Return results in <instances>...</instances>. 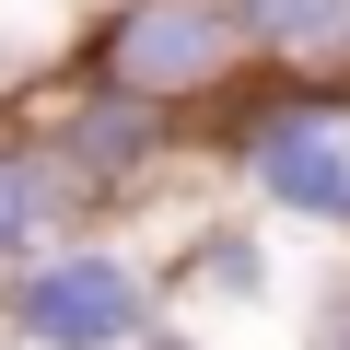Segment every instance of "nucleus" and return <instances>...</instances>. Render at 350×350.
<instances>
[{
  "instance_id": "1",
  "label": "nucleus",
  "mask_w": 350,
  "mask_h": 350,
  "mask_svg": "<svg viewBox=\"0 0 350 350\" xmlns=\"http://www.w3.org/2000/svg\"><path fill=\"white\" fill-rule=\"evenodd\" d=\"M222 152L269 211H292L315 234H350V94L338 82H280V94L234 105Z\"/></svg>"
},
{
  "instance_id": "2",
  "label": "nucleus",
  "mask_w": 350,
  "mask_h": 350,
  "mask_svg": "<svg viewBox=\"0 0 350 350\" xmlns=\"http://www.w3.org/2000/svg\"><path fill=\"white\" fill-rule=\"evenodd\" d=\"M152 315H163V292L117 245H59V257H36L12 292H0V327H12L24 350H140Z\"/></svg>"
},
{
  "instance_id": "3",
  "label": "nucleus",
  "mask_w": 350,
  "mask_h": 350,
  "mask_svg": "<svg viewBox=\"0 0 350 350\" xmlns=\"http://www.w3.org/2000/svg\"><path fill=\"white\" fill-rule=\"evenodd\" d=\"M245 70V36L222 0H117L94 24V82L152 94V105H199Z\"/></svg>"
},
{
  "instance_id": "4",
  "label": "nucleus",
  "mask_w": 350,
  "mask_h": 350,
  "mask_svg": "<svg viewBox=\"0 0 350 350\" xmlns=\"http://www.w3.org/2000/svg\"><path fill=\"white\" fill-rule=\"evenodd\" d=\"M36 140L82 175V199H105V187H152V175L175 163V105L117 94V82H82V94H59V105H47V129H36Z\"/></svg>"
},
{
  "instance_id": "5",
  "label": "nucleus",
  "mask_w": 350,
  "mask_h": 350,
  "mask_svg": "<svg viewBox=\"0 0 350 350\" xmlns=\"http://www.w3.org/2000/svg\"><path fill=\"white\" fill-rule=\"evenodd\" d=\"M82 222H94V199H82V175L47 152V140H0V292H12L36 257H59V245H82Z\"/></svg>"
},
{
  "instance_id": "6",
  "label": "nucleus",
  "mask_w": 350,
  "mask_h": 350,
  "mask_svg": "<svg viewBox=\"0 0 350 350\" xmlns=\"http://www.w3.org/2000/svg\"><path fill=\"white\" fill-rule=\"evenodd\" d=\"M222 12H234L245 59H269L292 82H315V70L350 59V0H222Z\"/></svg>"
},
{
  "instance_id": "7",
  "label": "nucleus",
  "mask_w": 350,
  "mask_h": 350,
  "mask_svg": "<svg viewBox=\"0 0 350 350\" xmlns=\"http://www.w3.org/2000/svg\"><path fill=\"white\" fill-rule=\"evenodd\" d=\"M187 280H211V292H257V280H269V257H257L234 222H211V234L187 245Z\"/></svg>"
},
{
  "instance_id": "8",
  "label": "nucleus",
  "mask_w": 350,
  "mask_h": 350,
  "mask_svg": "<svg viewBox=\"0 0 350 350\" xmlns=\"http://www.w3.org/2000/svg\"><path fill=\"white\" fill-rule=\"evenodd\" d=\"M315 350H350V304H338V315H327V327H315Z\"/></svg>"
},
{
  "instance_id": "9",
  "label": "nucleus",
  "mask_w": 350,
  "mask_h": 350,
  "mask_svg": "<svg viewBox=\"0 0 350 350\" xmlns=\"http://www.w3.org/2000/svg\"><path fill=\"white\" fill-rule=\"evenodd\" d=\"M12 82H24V47H12V36H0V94H12Z\"/></svg>"
},
{
  "instance_id": "10",
  "label": "nucleus",
  "mask_w": 350,
  "mask_h": 350,
  "mask_svg": "<svg viewBox=\"0 0 350 350\" xmlns=\"http://www.w3.org/2000/svg\"><path fill=\"white\" fill-rule=\"evenodd\" d=\"M152 350H187V338H152Z\"/></svg>"
}]
</instances>
